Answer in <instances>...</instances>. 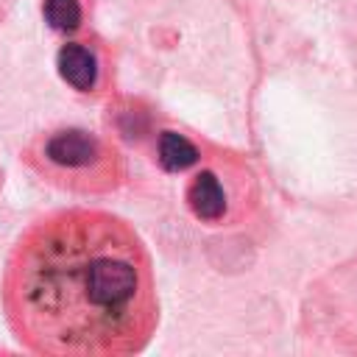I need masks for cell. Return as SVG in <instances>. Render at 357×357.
Segmentation results:
<instances>
[{"label": "cell", "instance_id": "6", "mask_svg": "<svg viewBox=\"0 0 357 357\" xmlns=\"http://www.w3.org/2000/svg\"><path fill=\"white\" fill-rule=\"evenodd\" d=\"M156 159H159V165L165 170L178 173V170L192 167L201 159V151L184 134H178V131H162L159 134V142H156Z\"/></svg>", "mask_w": 357, "mask_h": 357}, {"label": "cell", "instance_id": "7", "mask_svg": "<svg viewBox=\"0 0 357 357\" xmlns=\"http://www.w3.org/2000/svg\"><path fill=\"white\" fill-rule=\"evenodd\" d=\"M45 22L59 33H75L84 22V3L81 0H42Z\"/></svg>", "mask_w": 357, "mask_h": 357}, {"label": "cell", "instance_id": "2", "mask_svg": "<svg viewBox=\"0 0 357 357\" xmlns=\"http://www.w3.org/2000/svg\"><path fill=\"white\" fill-rule=\"evenodd\" d=\"M22 159L42 181L78 195L112 192L126 181V159L117 145L75 126L31 137Z\"/></svg>", "mask_w": 357, "mask_h": 357}, {"label": "cell", "instance_id": "8", "mask_svg": "<svg viewBox=\"0 0 357 357\" xmlns=\"http://www.w3.org/2000/svg\"><path fill=\"white\" fill-rule=\"evenodd\" d=\"M0 187H3V170H0Z\"/></svg>", "mask_w": 357, "mask_h": 357}, {"label": "cell", "instance_id": "3", "mask_svg": "<svg viewBox=\"0 0 357 357\" xmlns=\"http://www.w3.org/2000/svg\"><path fill=\"white\" fill-rule=\"evenodd\" d=\"M315 335L332 346L357 354V259L335 268L312 290V310L307 312Z\"/></svg>", "mask_w": 357, "mask_h": 357}, {"label": "cell", "instance_id": "5", "mask_svg": "<svg viewBox=\"0 0 357 357\" xmlns=\"http://www.w3.org/2000/svg\"><path fill=\"white\" fill-rule=\"evenodd\" d=\"M56 67L61 81L75 92H92L98 86V56L84 42H64L56 53Z\"/></svg>", "mask_w": 357, "mask_h": 357}, {"label": "cell", "instance_id": "4", "mask_svg": "<svg viewBox=\"0 0 357 357\" xmlns=\"http://www.w3.org/2000/svg\"><path fill=\"white\" fill-rule=\"evenodd\" d=\"M187 206L201 223H226L234 215V190L218 167H204L187 184Z\"/></svg>", "mask_w": 357, "mask_h": 357}, {"label": "cell", "instance_id": "1", "mask_svg": "<svg viewBox=\"0 0 357 357\" xmlns=\"http://www.w3.org/2000/svg\"><path fill=\"white\" fill-rule=\"evenodd\" d=\"M3 310L33 354H134L159 321L151 254L112 212H50L17 237L6 259Z\"/></svg>", "mask_w": 357, "mask_h": 357}]
</instances>
